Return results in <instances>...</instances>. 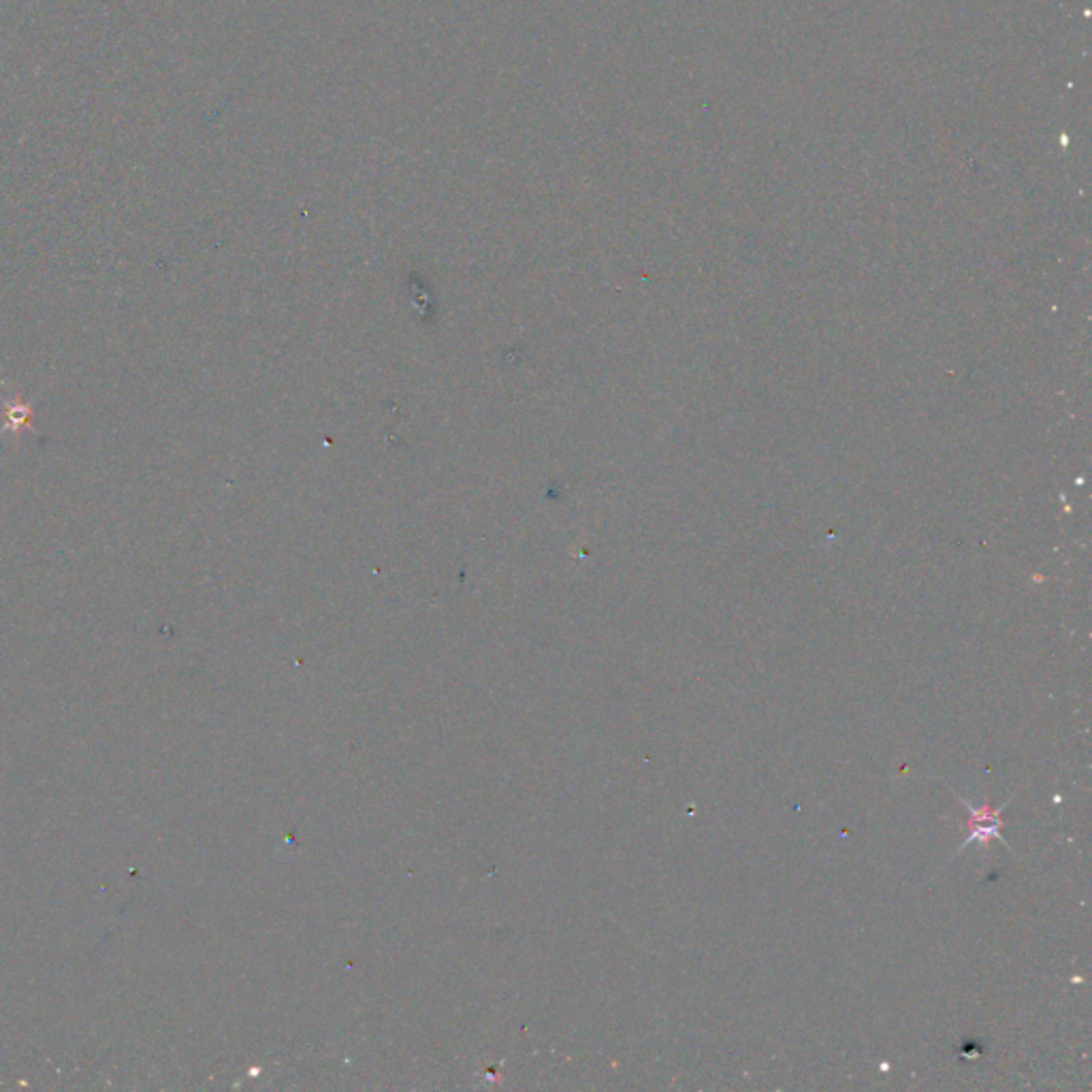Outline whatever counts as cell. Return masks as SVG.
<instances>
[{
  "mask_svg": "<svg viewBox=\"0 0 1092 1092\" xmlns=\"http://www.w3.org/2000/svg\"><path fill=\"white\" fill-rule=\"evenodd\" d=\"M958 800H961L963 805L966 807V811H969V822H966V824H969V837H966V839H964V843L956 849L954 857H956V856H961L963 849H966V847L973 845V843L988 845L990 841H993V839L1001 841L1003 845H1008V841H1005V839L1001 837V828H1003L1001 811H1003V809H1008L1009 802H1005V805H1001V807H996V809H994V807H990V802H988V800H986L984 805H981V807H973L969 800L961 798V796H958Z\"/></svg>",
  "mask_w": 1092,
  "mask_h": 1092,
  "instance_id": "cell-1",
  "label": "cell"
}]
</instances>
